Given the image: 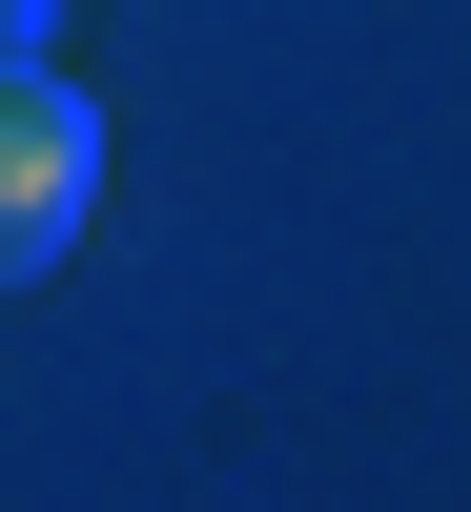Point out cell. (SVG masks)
Masks as SVG:
<instances>
[{
    "instance_id": "7a4b0ae2",
    "label": "cell",
    "mask_w": 471,
    "mask_h": 512,
    "mask_svg": "<svg viewBox=\"0 0 471 512\" xmlns=\"http://www.w3.org/2000/svg\"><path fill=\"white\" fill-rule=\"evenodd\" d=\"M0 62H62V0H0Z\"/></svg>"
},
{
    "instance_id": "6da1fadb",
    "label": "cell",
    "mask_w": 471,
    "mask_h": 512,
    "mask_svg": "<svg viewBox=\"0 0 471 512\" xmlns=\"http://www.w3.org/2000/svg\"><path fill=\"white\" fill-rule=\"evenodd\" d=\"M82 226H103V103H82L62 62H0V308L62 287Z\"/></svg>"
}]
</instances>
